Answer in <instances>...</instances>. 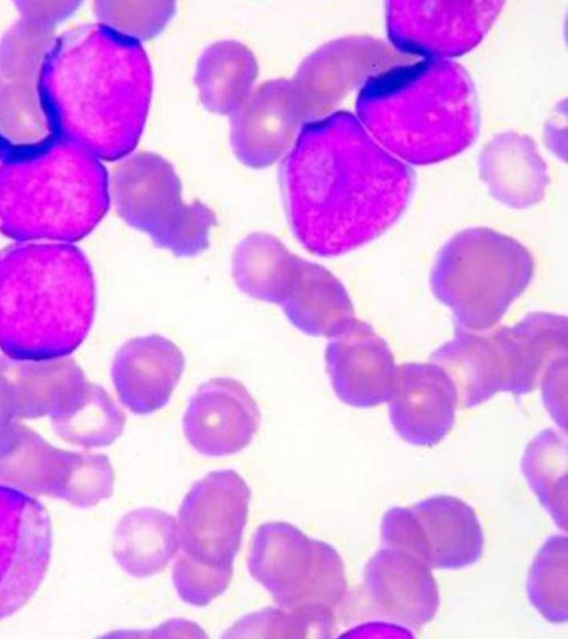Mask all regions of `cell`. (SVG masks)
Here are the masks:
<instances>
[{
    "label": "cell",
    "instance_id": "cell-1",
    "mask_svg": "<svg viewBox=\"0 0 568 639\" xmlns=\"http://www.w3.org/2000/svg\"><path fill=\"white\" fill-rule=\"evenodd\" d=\"M292 231L312 254L334 257L378 237L407 206V168L378 146L348 113L303 130L283 172Z\"/></svg>",
    "mask_w": 568,
    "mask_h": 639
},
{
    "label": "cell",
    "instance_id": "cell-2",
    "mask_svg": "<svg viewBox=\"0 0 568 639\" xmlns=\"http://www.w3.org/2000/svg\"><path fill=\"white\" fill-rule=\"evenodd\" d=\"M40 93L53 135L112 160L139 139L151 72L138 41L101 23L87 26L54 38Z\"/></svg>",
    "mask_w": 568,
    "mask_h": 639
},
{
    "label": "cell",
    "instance_id": "cell-3",
    "mask_svg": "<svg viewBox=\"0 0 568 639\" xmlns=\"http://www.w3.org/2000/svg\"><path fill=\"white\" fill-rule=\"evenodd\" d=\"M95 312V281L71 243L20 242L0 252V349L17 359L69 356Z\"/></svg>",
    "mask_w": 568,
    "mask_h": 639
},
{
    "label": "cell",
    "instance_id": "cell-4",
    "mask_svg": "<svg viewBox=\"0 0 568 639\" xmlns=\"http://www.w3.org/2000/svg\"><path fill=\"white\" fill-rule=\"evenodd\" d=\"M109 203L100 159L59 136L7 150L0 162V232L19 242L78 241Z\"/></svg>",
    "mask_w": 568,
    "mask_h": 639
},
{
    "label": "cell",
    "instance_id": "cell-5",
    "mask_svg": "<svg viewBox=\"0 0 568 639\" xmlns=\"http://www.w3.org/2000/svg\"><path fill=\"white\" fill-rule=\"evenodd\" d=\"M357 112L379 143L414 163L459 152L476 131L469 81L448 61L429 60L369 79Z\"/></svg>",
    "mask_w": 568,
    "mask_h": 639
},
{
    "label": "cell",
    "instance_id": "cell-6",
    "mask_svg": "<svg viewBox=\"0 0 568 639\" xmlns=\"http://www.w3.org/2000/svg\"><path fill=\"white\" fill-rule=\"evenodd\" d=\"M567 317L531 312L508 326L475 332L459 328L430 355L454 381L459 403L475 407L497 393L525 395L545 366L567 353Z\"/></svg>",
    "mask_w": 568,
    "mask_h": 639
},
{
    "label": "cell",
    "instance_id": "cell-7",
    "mask_svg": "<svg viewBox=\"0 0 568 639\" xmlns=\"http://www.w3.org/2000/svg\"><path fill=\"white\" fill-rule=\"evenodd\" d=\"M532 275L534 260L524 245L478 227L459 232L444 245L429 284L459 328L481 332L497 326Z\"/></svg>",
    "mask_w": 568,
    "mask_h": 639
},
{
    "label": "cell",
    "instance_id": "cell-8",
    "mask_svg": "<svg viewBox=\"0 0 568 639\" xmlns=\"http://www.w3.org/2000/svg\"><path fill=\"white\" fill-rule=\"evenodd\" d=\"M247 568L277 607L285 610H335L346 596L345 566L337 550L290 523L267 521L257 527Z\"/></svg>",
    "mask_w": 568,
    "mask_h": 639
},
{
    "label": "cell",
    "instance_id": "cell-9",
    "mask_svg": "<svg viewBox=\"0 0 568 639\" xmlns=\"http://www.w3.org/2000/svg\"><path fill=\"white\" fill-rule=\"evenodd\" d=\"M109 187L121 217L156 246L181 257L207 247L214 214L202 203L183 201L179 180L164 160L135 156L116 170Z\"/></svg>",
    "mask_w": 568,
    "mask_h": 639
},
{
    "label": "cell",
    "instance_id": "cell-10",
    "mask_svg": "<svg viewBox=\"0 0 568 639\" xmlns=\"http://www.w3.org/2000/svg\"><path fill=\"white\" fill-rule=\"evenodd\" d=\"M0 480L88 508L112 495L114 471L104 455L55 448L13 422L0 435Z\"/></svg>",
    "mask_w": 568,
    "mask_h": 639
},
{
    "label": "cell",
    "instance_id": "cell-11",
    "mask_svg": "<svg viewBox=\"0 0 568 639\" xmlns=\"http://www.w3.org/2000/svg\"><path fill=\"white\" fill-rule=\"evenodd\" d=\"M53 32L20 18L0 42V141L7 150L34 146L53 135L40 93Z\"/></svg>",
    "mask_w": 568,
    "mask_h": 639
},
{
    "label": "cell",
    "instance_id": "cell-12",
    "mask_svg": "<svg viewBox=\"0 0 568 639\" xmlns=\"http://www.w3.org/2000/svg\"><path fill=\"white\" fill-rule=\"evenodd\" d=\"M251 489L233 469L195 481L178 511L180 551L213 567L233 566L248 516Z\"/></svg>",
    "mask_w": 568,
    "mask_h": 639
},
{
    "label": "cell",
    "instance_id": "cell-13",
    "mask_svg": "<svg viewBox=\"0 0 568 639\" xmlns=\"http://www.w3.org/2000/svg\"><path fill=\"white\" fill-rule=\"evenodd\" d=\"M51 521L32 496L0 485V620L20 610L48 570Z\"/></svg>",
    "mask_w": 568,
    "mask_h": 639
},
{
    "label": "cell",
    "instance_id": "cell-14",
    "mask_svg": "<svg viewBox=\"0 0 568 639\" xmlns=\"http://www.w3.org/2000/svg\"><path fill=\"white\" fill-rule=\"evenodd\" d=\"M499 2H392L389 34L403 49L428 57L459 54L487 31Z\"/></svg>",
    "mask_w": 568,
    "mask_h": 639
},
{
    "label": "cell",
    "instance_id": "cell-15",
    "mask_svg": "<svg viewBox=\"0 0 568 639\" xmlns=\"http://www.w3.org/2000/svg\"><path fill=\"white\" fill-rule=\"evenodd\" d=\"M261 424L260 407L240 381L215 377L190 398L182 422L191 447L206 457H225L245 449Z\"/></svg>",
    "mask_w": 568,
    "mask_h": 639
},
{
    "label": "cell",
    "instance_id": "cell-16",
    "mask_svg": "<svg viewBox=\"0 0 568 639\" xmlns=\"http://www.w3.org/2000/svg\"><path fill=\"white\" fill-rule=\"evenodd\" d=\"M325 363L334 393L343 403L366 408L389 400L398 366L387 342L367 322L355 318L331 337Z\"/></svg>",
    "mask_w": 568,
    "mask_h": 639
},
{
    "label": "cell",
    "instance_id": "cell-17",
    "mask_svg": "<svg viewBox=\"0 0 568 639\" xmlns=\"http://www.w3.org/2000/svg\"><path fill=\"white\" fill-rule=\"evenodd\" d=\"M389 419L406 443L430 447L454 426L459 396L449 374L434 362L398 366L394 392L387 402Z\"/></svg>",
    "mask_w": 568,
    "mask_h": 639
},
{
    "label": "cell",
    "instance_id": "cell-18",
    "mask_svg": "<svg viewBox=\"0 0 568 639\" xmlns=\"http://www.w3.org/2000/svg\"><path fill=\"white\" fill-rule=\"evenodd\" d=\"M432 568L416 557L383 546L367 560L363 590L374 613L407 629L428 623L439 607Z\"/></svg>",
    "mask_w": 568,
    "mask_h": 639
},
{
    "label": "cell",
    "instance_id": "cell-19",
    "mask_svg": "<svg viewBox=\"0 0 568 639\" xmlns=\"http://www.w3.org/2000/svg\"><path fill=\"white\" fill-rule=\"evenodd\" d=\"M185 366L181 348L159 334L125 342L115 353L111 377L120 402L135 415L163 408Z\"/></svg>",
    "mask_w": 568,
    "mask_h": 639
},
{
    "label": "cell",
    "instance_id": "cell-20",
    "mask_svg": "<svg viewBox=\"0 0 568 639\" xmlns=\"http://www.w3.org/2000/svg\"><path fill=\"white\" fill-rule=\"evenodd\" d=\"M0 378L11 390L17 418L27 419L60 416L80 402L91 383L68 356L30 361L1 355Z\"/></svg>",
    "mask_w": 568,
    "mask_h": 639
},
{
    "label": "cell",
    "instance_id": "cell-21",
    "mask_svg": "<svg viewBox=\"0 0 568 639\" xmlns=\"http://www.w3.org/2000/svg\"><path fill=\"white\" fill-rule=\"evenodd\" d=\"M300 118L292 83L260 87L236 109L232 135L239 156L254 166L272 163L290 144Z\"/></svg>",
    "mask_w": 568,
    "mask_h": 639
},
{
    "label": "cell",
    "instance_id": "cell-22",
    "mask_svg": "<svg viewBox=\"0 0 568 639\" xmlns=\"http://www.w3.org/2000/svg\"><path fill=\"white\" fill-rule=\"evenodd\" d=\"M412 509L432 569H462L480 559L484 531L476 511L466 501L450 495H435L419 500Z\"/></svg>",
    "mask_w": 568,
    "mask_h": 639
},
{
    "label": "cell",
    "instance_id": "cell-23",
    "mask_svg": "<svg viewBox=\"0 0 568 639\" xmlns=\"http://www.w3.org/2000/svg\"><path fill=\"white\" fill-rule=\"evenodd\" d=\"M290 323L314 337H333L356 317L344 284L321 264L300 258L278 304Z\"/></svg>",
    "mask_w": 568,
    "mask_h": 639
},
{
    "label": "cell",
    "instance_id": "cell-24",
    "mask_svg": "<svg viewBox=\"0 0 568 639\" xmlns=\"http://www.w3.org/2000/svg\"><path fill=\"white\" fill-rule=\"evenodd\" d=\"M179 550L176 519L162 509H133L115 527L113 557L131 577L141 579L159 575Z\"/></svg>",
    "mask_w": 568,
    "mask_h": 639
},
{
    "label": "cell",
    "instance_id": "cell-25",
    "mask_svg": "<svg viewBox=\"0 0 568 639\" xmlns=\"http://www.w3.org/2000/svg\"><path fill=\"white\" fill-rule=\"evenodd\" d=\"M300 258L275 236L253 233L234 251L232 276L245 295L278 305L291 285Z\"/></svg>",
    "mask_w": 568,
    "mask_h": 639
},
{
    "label": "cell",
    "instance_id": "cell-26",
    "mask_svg": "<svg viewBox=\"0 0 568 639\" xmlns=\"http://www.w3.org/2000/svg\"><path fill=\"white\" fill-rule=\"evenodd\" d=\"M566 432L546 428L526 446L521 473L534 495L554 523L567 529V464Z\"/></svg>",
    "mask_w": 568,
    "mask_h": 639
},
{
    "label": "cell",
    "instance_id": "cell-27",
    "mask_svg": "<svg viewBox=\"0 0 568 639\" xmlns=\"http://www.w3.org/2000/svg\"><path fill=\"white\" fill-rule=\"evenodd\" d=\"M255 77V62L241 44L224 42L202 57L197 84L207 108L217 112L236 110L247 98Z\"/></svg>",
    "mask_w": 568,
    "mask_h": 639
},
{
    "label": "cell",
    "instance_id": "cell-28",
    "mask_svg": "<svg viewBox=\"0 0 568 639\" xmlns=\"http://www.w3.org/2000/svg\"><path fill=\"white\" fill-rule=\"evenodd\" d=\"M51 420L59 437L83 447L111 445L125 425L123 412L104 388L93 383L73 408Z\"/></svg>",
    "mask_w": 568,
    "mask_h": 639
},
{
    "label": "cell",
    "instance_id": "cell-29",
    "mask_svg": "<svg viewBox=\"0 0 568 639\" xmlns=\"http://www.w3.org/2000/svg\"><path fill=\"white\" fill-rule=\"evenodd\" d=\"M568 541L550 536L536 554L527 576L531 605L548 621L565 623L568 615Z\"/></svg>",
    "mask_w": 568,
    "mask_h": 639
},
{
    "label": "cell",
    "instance_id": "cell-30",
    "mask_svg": "<svg viewBox=\"0 0 568 639\" xmlns=\"http://www.w3.org/2000/svg\"><path fill=\"white\" fill-rule=\"evenodd\" d=\"M335 628L334 611L325 608H265L237 620L226 637L326 638Z\"/></svg>",
    "mask_w": 568,
    "mask_h": 639
},
{
    "label": "cell",
    "instance_id": "cell-31",
    "mask_svg": "<svg viewBox=\"0 0 568 639\" xmlns=\"http://www.w3.org/2000/svg\"><path fill=\"white\" fill-rule=\"evenodd\" d=\"M233 571V566L203 565L180 551L172 567V581L182 601L205 607L227 589Z\"/></svg>",
    "mask_w": 568,
    "mask_h": 639
},
{
    "label": "cell",
    "instance_id": "cell-32",
    "mask_svg": "<svg viewBox=\"0 0 568 639\" xmlns=\"http://www.w3.org/2000/svg\"><path fill=\"white\" fill-rule=\"evenodd\" d=\"M153 3L150 9L136 2H97L101 24L132 40L146 38L162 28L172 13L171 3Z\"/></svg>",
    "mask_w": 568,
    "mask_h": 639
},
{
    "label": "cell",
    "instance_id": "cell-33",
    "mask_svg": "<svg viewBox=\"0 0 568 639\" xmlns=\"http://www.w3.org/2000/svg\"><path fill=\"white\" fill-rule=\"evenodd\" d=\"M567 353L548 362L539 378L541 398L552 420L566 432L567 425Z\"/></svg>",
    "mask_w": 568,
    "mask_h": 639
},
{
    "label": "cell",
    "instance_id": "cell-34",
    "mask_svg": "<svg viewBox=\"0 0 568 639\" xmlns=\"http://www.w3.org/2000/svg\"><path fill=\"white\" fill-rule=\"evenodd\" d=\"M17 6L21 12V18L54 28L57 23L65 19L75 10L79 2L24 1L18 2Z\"/></svg>",
    "mask_w": 568,
    "mask_h": 639
},
{
    "label": "cell",
    "instance_id": "cell-35",
    "mask_svg": "<svg viewBox=\"0 0 568 639\" xmlns=\"http://www.w3.org/2000/svg\"><path fill=\"white\" fill-rule=\"evenodd\" d=\"M17 418L13 397L7 383L0 378V435Z\"/></svg>",
    "mask_w": 568,
    "mask_h": 639
},
{
    "label": "cell",
    "instance_id": "cell-36",
    "mask_svg": "<svg viewBox=\"0 0 568 639\" xmlns=\"http://www.w3.org/2000/svg\"><path fill=\"white\" fill-rule=\"evenodd\" d=\"M6 151H7L6 146H4L3 143L0 141V162H1V160H2V158H3V155H4V153H6Z\"/></svg>",
    "mask_w": 568,
    "mask_h": 639
}]
</instances>
